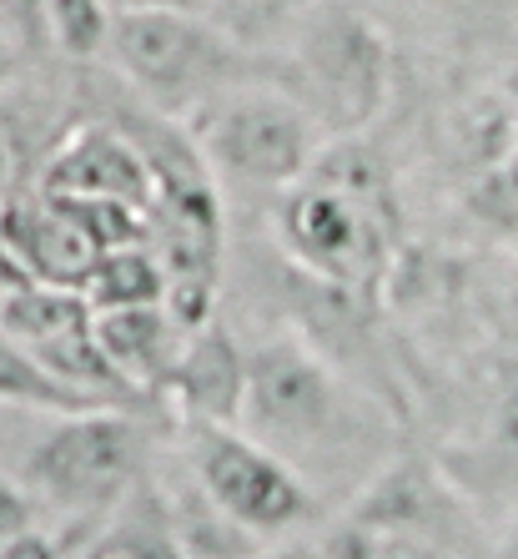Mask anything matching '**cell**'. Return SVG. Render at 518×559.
<instances>
[{"instance_id": "obj_1", "label": "cell", "mask_w": 518, "mask_h": 559, "mask_svg": "<svg viewBox=\"0 0 518 559\" xmlns=\"http://www.w3.org/2000/svg\"><path fill=\"white\" fill-rule=\"evenodd\" d=\"M393 202L388 167L358 142H337L317 167L287 192L277 212L287 258L342 298H368L393 258Z\"/></svg>"}, {"instance_id": "obj_2", "label": "cell", "mask_w": 518, "mask_h": 559, "mask_svg": "<svg viewBox=\"0 0 518 559\" xmlns=\"http://www.w3.org/2000/svg\"><path fill=\"white\" fill-rule=\"evenodd\" d=\"M237 429L287 459L312 484V495H317V468L358 464L373 443L368 404L333 373L323 353L292 333L252 348V383Z\"/></svg>"}, {"instance_id": "obj_3", "label": "cell", "mask_w": 518, "mask_h": 559, "mask_svg": "<svg viewBox=\"0 0 518 559\" xmlns=\"http://www.w3.org/2000/svg\"><path fill=\"white\" fill-rule=\"evenodd\" d=\"M106 56L156 117L182 127H196L242 86L282 81L277 71H257L252 51L221 21L192 11H111Z\"/></svg>"}, {"instance_id": "obj_4", "label": "cell", "mask_w": 518, "mask_h": 559, "mask_svg": "<svg viewBox=\"0 0 518 559\" xmlns=\"http://www.w3.org/2000/svg\"><path fill=\"white\" fill-rule=\"evenodd\" d=\"M282 86L308 106L323 136L358 142V131L377 121L393 92L388 36L368 15L342 11V5L302 15Z\"/></svg>"}, {"instance_id": "obj_5", "label": "cell", "mask_w": 518, "mask_h": 559, "mask_svg": "<svg viewBox=\"0 0 518 559\" xmlns=\"http://www.w3.org/2000/svg\"><path fill=\"white\" fill-rule=\"evenodd\" d=\"M15 479L36 495L40 509L96 530L142 479V433L117 408L51 418L46 433L26 449Z\"/></svg>"}, {"instance_id": "obj_6", "label": "cell", "mask_w": 518, "mask_h": 559, "mask_svg": "<svg viewBox=\"0 0 518 559\" xmlns=\"http://www.w3.org/2000/svg\"><path fill=\"white\" fill-rule=\"evenodd\" d=\"M192 136L207 167L242 187L292 192L323 156V131L282 81H257V86L221 96L192 127Z\"/></svg>"}, {"instance_id": "obj_7", "label": "cell", "mask_w": 518, "mask_h": 559, "mask_svg": "<svg viewBox=\"0 0 518 559\" xmlns=\"http://www.w3.org/2000/svg\"><path fill=\"white\" fill-rule=\"evenodd\" d=\"M186 474H192L242 530L267 545L277 534H292L317 514V495L298 468L277 459L237 424H182Z\"/></svg>"}, {"instance_id": "obj_8", "label": "cell", "mask_w": 518, "mask_h": 559, "mask_svg": "<svg viewBox=\"0 0 518 559\" xmlns=\"http://www.w3.org/2000/svg\"><path fill=\"white\" fill-rule=\"evenodd\" d=\"M46 197H106L152 212L156 177L127 131L81 127L46 156Z\"/></svg>"}, {"instance_id": "obj_9", "label": "cell", "mask_w": 518, "mask_h": 559, "mask_svg": "<svg viewBox=\"0 0 518 559\" xmlns=\"http://www.w3.org/2000/svg\"><path fill=\"white\" fill-rule=\"evenodd\" d=\"M246 383H252V353L221 323H207L186 333L167 399L182 408V424H242Z\"/></svg>"}, {"instance_id": "obj_10", "label": "cell", "mask_w": 518, "mask_h": 559, "mask_svg": "<svg viewBox=\"0 0 518 559\" xmlns=\"http://www.w3.org/2000/svg\"><path fill=\"white\" fill-rule=\"evenodd\" d=\"M182 323L161 308H127V312H96V348L131 393H167L171 368L182 358Z\"/></svg>"}, {"instance_id": "obj_11", "label": "cell", "mask_w": 518, "mask_h": 559, "mask_svg": "<svg viewBox=\"0 0 518 559\" xmlns=\"http://www.w3.org/2000/svg\"><path fill=\"white\" fill-rule=\"evenodd\" d=\"M0 233H5V248L26 262L31 283H46V287H71V293H81L96 267V258H101V252L86 242V233L56 207L51 197H40L31 207H5Z\"/></svg>"}, {"instance_id": "obj_12", "label": "cell", "mask_w": 518, "mask_h": 559, "mask_svg": "<svg viewBox=\"0 0 518 559\" xmlns=\"http://www.w3.org/2000/svg\"><path fill=\"white\" fill-rule=\"evenodd\" d=\"M448 479L463 495L518 499V364L498 368L479 433L448 454Z\"/></svg>"}, {"instance_id": "obj_13", "label": "cell", "mask_w": 518, "mask_h": 559, "mask_svg": "<svg viewBox=\"0 0 518 559\" xmlns=\"http://www.w3.org/2000/svg\"><path fill=\"white\" fill-rule=\"evenodd\" d=\"M71 559H186L177 545L167 489L152 474H142L131 484V495L71 549Z\"/></svg>"}, {"instance_id": "obj_14", "label": "cell", "mask_w": 518, "mask_h": 559, "mask_svg": "<svg viewBox=\"0 0 518 559\" xmlns=\"http://www.w3.org/2000/svg\"><path fill=\"white\" fill-rule=\"evenodd\" d=\"M161 489H167L171 524H177V545H182L186 559H262L267 555V545H262L257 534L242 530V524H237L232 514H227V509L192 479V474L161 484Z\"/></svg>"}, {"instance_id": "obj_15", "label": "cell", "mask_w": 518, "mask_h": 559, "mask_svg": "<svg viewBox=\"0 0 518 559\" xmlns=\"http://www.w3.org/2000/svg\"><path fill=\"white\" fill-rule=\"evenodd\" d=\"M92 323H96L92 302L81 298V293H71V287L26 283V287H11V293L0 298V333L31 353L51 348V343H61V338H76V333H86Z\"/></svg>"}, {"instance_id": "obj_16", "label": "cell", "mask_w": 518, "mask_h": 559, "mask_svg": "<svg viewBox=\"0 0 518 559\" xmlns=\"http://www.w3.org/2000/svg\"><path fill=\"white\" fill-rule=\"evenodd\" d=\"M92 312H127V308H161L167 302V267L152 248L101 252L81 287Z\"/></svg>"}, {"instance_id": "obj_17", "label": "cell", "mask_w": 518, "mask_h": 559, "mask_svg": "<svg viewBox=\"0 0 518 559\" xmlns=\"http://www.w3.org/2000/svg\"><path fill=\"white\" fill-rule=\"evenodd\" d=\"M0 404L31 408V414H46V418H71V414L101 408L96 399L61 383L36 353H26L15 338H5V333H0Z\"/></svg>"}, {"instance_id": "obj_18", "label": "cell", "mask_w": 518, "mask_h": 559, "mask_svg": "<svg viewBox=\"0 0 518 559\" xmlns=\"http://www.w3.org/2000/svg\"><path fill=\"white\" fill-rule=\"evenodd\" d=\"M106 31H111L106 0H46V36H56L65 56L106 51Z\"/></svg>"}, {"instance_id": "obj_19", "label": "cell", "mask_w": 518, "mask_h": 559, "mask_svg": "<svg viewBox=\"0 0 518 559\" xmlns=\"http://www.w3.org/2000/svg\"><path fill=\"white\" fill-rule=\"evenodd\" d=\"M427 11L438 15L458 40H489L508 26L518 0H427Z\"/></svg>"}, {"instance_id": "obj_20", "label": "cell", "mask_w": 518, "mask_h": 559, "mask_svg": "<svg viewBox=\"0 0 518 559\" xmlns=\"http://www.w3.org/2000/svg\"><path fill=\"white\" fill-rule=\"evenodd\" d=\"M40 530V504L15 474H0V545Z\"/></svg>"}, {"instance_id": "obj_21", "label": "cell", "mask_w": 518, "mask_h": 559, "mask_svg": "<svg viewBox=\"0 0 518 559\" xmlns=\"http://www.w3.org/2000/svg\"><path fill=\"white\" fill-rule=\"evenodd\" d=\"M26 162H31V142L21 121L0 111V187H15L26 177Z\"/></svg>"}, {"instance_id": "obj_22", "label": "cell", "mask_w": 518, "mask_h": 559, "mask_svg": "<svg viewBox=\"0 0 518 559\" xmlns=\"http://www.w3.org/2000/svg\"><path fill=\"white\" fill-rule=\"evenodd\" d=\"M0 559H65V545L56 534L36 530V534H21L11 545H0Z\"/></svg>"}, {"instance_id": "obj_23", "label": "cell", "mask_w": 518, "mask_h": 559, "mask_svg": "<svg viewBox=\"0 0 518 559\" xmlns=\"http://www.w3.org/2000/svg\"><path fill=\"white\" fill-rule=\"evenodd\" d=\"M221 5H237V11L257 15L262 26H277V21H287V15H302L312 0H221ZM221 5H217V15H221Z\"/></svg>"}, {"instance_id": "obj_24", "label": "cell", "mask_w": 518, "mask_h": 559, "mask_svg": "<svg viewBox=\"0 0 518 559\" xmlns=\"http://www.w3.org/2000/svg\"><path fill=\"white\" fill-rule=\"evenodd\" d=\"M21 36H26V31L0 15V92H5L15 81V71H21Z\"/></svg>"}, {"instance_id": "obj_25", "label": "cell", "mask_w": 518, "mask_h": 559, "mask_svg": "<svg viewBox=\"0 0 518 559\" xmlns=\"http://www.w3.org/2000/svg\"><path fill=\"white\" fill-rule=\"evenodd\" d=\"M221 0H117L111 11H192V15H217Z\"/></svg>"}, {"instance_id": "obj_26", "label": "cell", "mask_w": 518, "mask_h": 559, "mask_svg": "<svg viewBox=\"0 0 518 559\" xmlns=\"http://www.w3.org/2000/svg\"><path fill=\"white\" fill-rule=\"evenodd\" d=\"M493 559H518V520L504 530V539H498V549H493Z\"/></svg>"}]
</instances>
